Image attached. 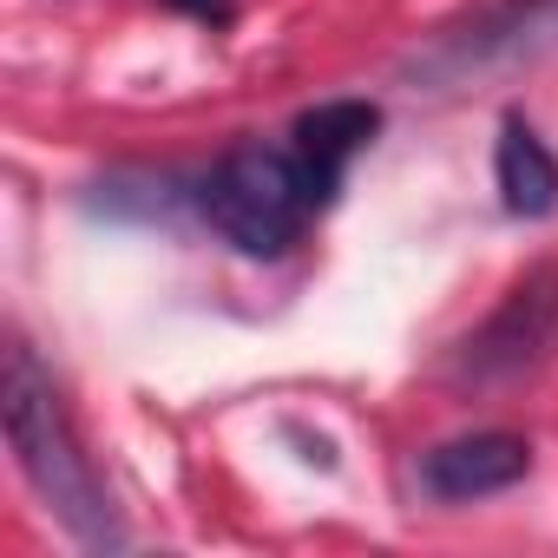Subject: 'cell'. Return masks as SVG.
Returning a JSON list of instances; mask_svg holds the SVG:
<instances>
[{
	"label": "cell",
	"mask_w": 558,
	"mask_h": 558,
	"mask_svg": "<svg viewBox=\"0 0 558 558\" xmlns=\"http://www.w3.org/2000/svg\"><path fill=\"white\" fill-rule=\"evenodd\" d=\"M545 53H558V0H493L466 27H453L427 53H414L408 73L427 86H466L486 73L532 66Z\"/></svg>",
	"instance_id": "277c9868"
},
{
	"label": "cell",
	"mask_w": 558,
	"mask_h": 558,
	"mask_svg": "<svg viewBox=\"0 0 558 558\" xmlns=\"http://www.w3.org/2000/svg\"><path fill=\"white\" fill-rule=\"evenodd\" d=\"M375 132H381V106H368V99H329V106H316V112L296 119V158L316 178L323 204L342 191L349 165L375 145Z\"/></svg>",
	"instance_id": "8992f818"
},
{
	"label": "cell",
	"mask_w": 558,
	"mask_h": 558,
	"mask_svg": "<svg viewBox=\"0 0 558 558\" xmlns=\"http://www.w3.org/2000/svg\"><path fill=\"white\" fill-rule=\"evenodd\" d=\"M532 473V440L525 434H460V440H440L421 453V493L440 499V506H466V499H486V493H506Z\"/></svg>",
	"instance_id": "5b68a950"
},
{
	"label": "cell",
	"mask_w": 558,
	"mask_h": 558,
	"mask_svg": "<svg viewBox=\"0 0 558 558\" xmlns=\"http://www.w3.org/2000/svg\"><path fill=\"white\" fill-rule=\"evenodd\" d=\"M197 210L204 223L243 250V256H283L323 204L316 178L303 171L296 145L290 151H276V145H236L210 165V178L197 184Z\"/></svg>",
	"instance_id": "7a4b0ae2"
},
{
	"label": "cell",
	"mask_w": 558,
	"mask_h": 558,
	"mask_svg": "<svg viewBox=\"0 0 558 558\" xmlns=\"http://www.w3.org/2000/svg\"><path fill=\"white\" fill-rule=\"evenodd\" d=\"M171 8H191L197 21H230V0H171Z\"/></svg>",
	"instance_id": "ba28073f"
},
{
	"label": "cell",
	"mask_w": 558,
	"mask_h": 558,
	"mask_svg": "<svg viewBox=\"0 0 558 558\" xmlns=\"http://www.w3.org/2000/svg\"><path fill=\"white\" fill-rule=\"evenodd\" d=\"M558 349V263L525 269L499 296V310L453 349L460 388H512Z\"/></svg>",
	"instance_id": "3957f363"
},
{
	"label": "cell",
	"mask_w": 558,
	"mask_h": 558,
	"mask_svg": "<svg viewBox=\"0 0 558 558\" xmlns=\"http://www.w3.org/2000/svg\"><path fill=\"white\" fill-rule=\"evenodd\" d=\"M0 414H8V447H14L27 486L66 525V538L86 551H125L132 538L119 525V506H112L106 480L93 473V460L73 434V414L60 408V388L40 368L27 336H8V355H0Z\"/></svg>",
	"instance_id": "6da1fadb"
},
{
	"label": "cell",
	"mask_w": 558,
	"mask_h": 558,
	"mask_svg": "<svg viewBox=\"0 0 558 558\" xmlns=\"http://www.w3.org/2000/svg\"><path fill=\"white\" fill-rule=\"evenodd\" d=\"M493 178H499V204L512 217H551L558 210V158L538 138L532 119L506 112L499 119V145H493Z\"/></svg>",
	"instance_id": "52a82bcc"
}]
</instances>
